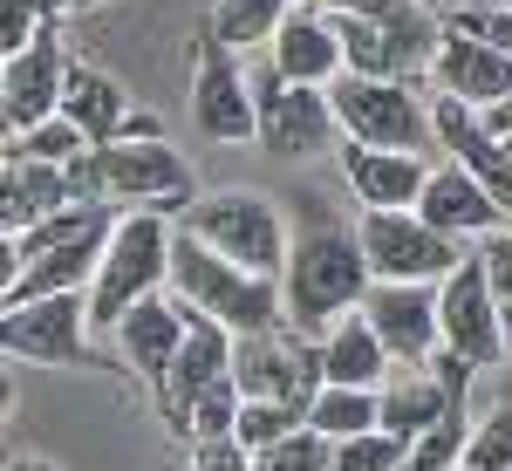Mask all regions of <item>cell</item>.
<instances>
[{"instance_id": "cell-10", "label": "cell", "mask_w": 512, "mask_h": 471, "mask_svg": "<svg viewBox=\"0 0 512 471\" xmlns=\"http://www.w3.org/2000/svg\"><path fill=\"white\" fill-rule=\"evenodd\" d=\"M89 301L82 294H48V301H21L0 321V349L14 362H41V369H89V342H82Z\"/></svg>"}, {"instance_id": "cell-29", "label": "cell", "mask_w": 512, "mask_h": 471, "mask_svg": "<svg viewBox=\"0 0 512 471\" xmlns=\"http://www.w3.org/2000/svg\"><path fill=\"white\" fill-rule=\"evenodd\" d=\"M7 151H21V157H48V164H69V157L96 151V144L82 137V123L69 117V110H55V117H41L28 137H7Z\"/></svg>"}, {"instance_id": "cell-1", "label": "cell", "mask_w": 512, "mask_h": 471, "mask_svg": "<svg viewBox=\"0 0 512 471\" xmlns=\"http://www.w3.org/2000/svg\"><path fill=\"white\" fill-rule=\"evenodd\" d=\"M369 253H362V233L355 226H335L321 219L294 239L287 253V274H280V294H287V328L294 335H328L355 301H369Z\"/></svg>"}, {"instance_id": "cell-18", "label": "cell", "mask_w": 512, "mask_h": 471, "mask_svg": "<svg viewBox=\"0 0 512 471\" xmlns=\"http://www.w3.org/2000/svg\"><path fill=\"white\" fill-rule=\"evenodd\" d=\"M185 335H192V308H185V301H164V294L137 301V308L117 321L123 362H130L144 383H158V390H164V376H171V362H178V349H185Z\"/></svg>"}, {"instance_id": "cell-16", "label": "cell", "mask_w": 512, "mask_h": 471, "mask_svg": "<svg viewBox=\"0 0 512 471\" xmlns=\"http://www.w3.org/2000/svg\"><path fill=\"white\" fill-rule=\"evenodd\" d=\"M233 328H219V321H205V314H192V335H185V349H178V362H171V376H164V417H171V431L185 437V424H192V403L212 383H226L233 376Z\"/></svg>"}, {"instance_id": "cell-8", "label": "cell", "mask_w": 512, "mask_h": 471, "mask_svg": "<svg viewBox=\"0 0 512 471\" xmlns=\"http://www.w3.org/2000/svg\"><path fill=\"white\" fill-rule=\"evenodd\" d=\"M233 376L246 403H315L321 396V349H308V335L294 342V328H267V335H239L233 342Z\"/></svg>"}, {"instance_id": "cell-26", "label": "cell", "mask_w": 512, "mask_h": 471, "mask_svg": "<svg viewBox=\"0 0 512 471\" xmlns=\"http://www.w3.org/2000/svg\"><path fill=\"white\" fill-rule=\"evenodd\" d=\"M308 424L321 437H362V431H383V390H349V383H321V396L308 403Z\"/></svg>"}, {"instance_id": "cell-22", "label": "cell", "mask_w": 512, "mask_h": 471, "mask_svg": "<svg viewBox=\"0 0 512 471\" xmlns=\"http://www.w3.org/2000/svg\"><path fill=\"white\" fill-rule=\"evenodd\" d=\"M62 205H76V198H69V164L7 151V205H0V226H7V233H28V226H41V219L62 212Z\"/></svg>"}, {"instance_id": "cell-20", "label": "cell", "mask_w": 512, "mask_h": 471, "mask_svg": "<svg viewBox=\"0 0 512 471\" xmlns=\"http://www.w3.org/2000/svg\"><path fill=\"white\" fill-rule=\"evenodd\" d=\"M103 239H110V233H103ZM103 239H69V246L28 253V260L7 274V308H21V301H48V294H82V280H96Z\"/></svg>"}, {"instance_id": "cell-39", "label": "cell", "mask_w": 512, "mask_h": 471, "mask_svg": "<svg viewBox=\"0 0 512 471\" xmlns=\"http://www.w3.org/2000/svg\"><path fill=\"white\" fill-rule=\"evenodd\" d=\"M437 7H451V14H465V7H512V0H437Z\"/></svg>"}, {"instance_id": "cell-41", "label": "cell", "mask_w": 512, "mask_h": 471, "mask_svg": "<svg viewBox=\"0 0 512 471\" xmlns=\"http://www.w3.org/2000/svg\"><path fill=\"white\" fill-rule=\"evenodd\" d=\"M499 144H506V157H512V137H499Z\"/></svg>"}, {"instance_id": "cell-28", "label": "cell", "mask_w": 512, "mask_h": 471, "mask_svg": "<svg viewBox=\"0 0 512 471\" xmlns=\"http://www.w3.org/2000/svg\"><path fill=\"white\" fill-rule=\"evenodd\" d=\"M253 471H335V437H321L315 424L287 431L280 444L253 451Z\"/></svg>"}, {"instance_id": "cell-44", "label": "cell", "mask_w": 512, "mask_h": 471, "mask_svg": "<svg viewBox=\"0 0 512 471\" xmlns=\"http://www.w3.org/2000/svg\"><path fill=\"white\" fill-rule=\"evenodd\" d=\"M403 471H410V465H403Z\"/></svg>"}, {"instance_id": "cell-32", "label": "cell", "mask_w": 512, "mask_h": 471, "mask_svg": "<svg viewBox=\"0 0 512 471\" xmlns=\"http://www.w3.org/2000/svg\"><path fill=\"white\" fill-rule=\"evenodd\" d=\"M301 417H308L301 403H246L233 437L246 444V451H267V444H280L287 431H301Z\"/></svg>"}, {"instance_id": "cell-14", "label": "cell", "mask_w": 512, "mask_h": 471, "mask_svg": "<svg viewBox=\"0 0 512 471\" xmlns=\"http://www.w3.org/2000/svg\"><path fill=\"white\" fill-rule=\"evenodd\" d=\"M69 96V69H62V48L41 28L35 48L7 55V76H0V117H7V137H28L41 117H55Z\"/></svg>"}, {"instance_id": "cell-23", "label": "cell", "mask_w": 512, "mask_h": 471, "mask_svg": "<svg viewBox=\"0 0 512 471\" xmlns=\"http://www.w3.org/2000/svg\"><path fill=\"white\" fill-rule=\"evenodd\" d=\"M342 35H335V21H315V14H287L274 35V69L287 82H335L342 76Z\"/></svg>"}, {"instance_id": "cell-24", "label": "cell", "mask_w": 512, "mask_h": 471, "mask_svg": "<svg viewBox=\"0 0 512 471\" xmlns=\"http://www.w3.org/2000/svg\"><path fill=\"white\" fill-rule=\"evenodd\" d=\"M465 403V390H451L444 376H424V369H410V376H396L383 383V431H396L403 444L410 437H424L437 417H451Z\"/></svg>"}, {"instance_id": "cell-21", "label": "cell", "mask_w": 512, "mask_h": 471, "mask_svg": "<svg viewBox=\"0 0 512 471\" xmlns=\"http://www.w3.org/2000/svg\"><path fill=\"white\" fill-rule=\"evenodd\" d=\"M396 355L383 349V335L369 328V314H342L328 335H321V376L328 383H349V390H383L390 383Z\"/></svg>"}, {"instance_id": "cell-3", "label": "cell", "mask_w": 512, "mask_h": 471, "mask_svg": "<svg viewBox=\"0 0 512 471\" xmlns=\"http://www.w3.org/2000/svg\"><path fill=\"white\" fill-rule=\"evenodd\" d=\"M164 280H171V226H164V212L144 205L137 219H117L110 239H103V260H96V280H89V321L117 328Z\"/></svg>"}, {"instance_id": "cell-13", "label": "cell", "mask_w": 512, "mask_h": 471, "mask_svg": "<svg viewBox=\"0 0 512 471\" xmlns=\"http://www.w3.org/2000/svg\"><path fill=\"white\" fill-rule=\"evenodd\" d=\"M192 123L212 144H246V137H260V96L246 89V76L233 69V48H219V41H205V62H198Z\"/></svg>"}, {"instance_id": "cell-35", "label": "cell", "mask_w": 512, "mask_h": 471, "mask_svg": "<svg viewBox=\"0 0 512 471\" xmlns=\"http://www.w3.org/2000/svg\"><path fill=\"white\" fill-rule=\"evenodd\" d=\"M478 260L492 274V294H499V314H506V335H512V233H485Z\"/></svg>"}, {"instance_id": "cell-43", "label": "cell", "mask_w": 512, "mask_h": 471, "mask_svg": "<svg viewBox=\"0 0 512 471\" xmlns=\"http://www.w3.org/2000/svg\"><path fill=\"white\" fill-rule=\"evenodd\" d=\"M458 471H472V465H458Z\"/></svg>"}, {"instance_id": "cell-11", "label": "cell", "mask_w": 512, "mask_h": 471, "mask_svg": "<svg viewBox=\"0 0 512 471\" xmlns=\"http://www.w3.org/2000/svg\"><path fill=\"white\" fill-rule=\"evenodd\" d=\"M437 314H444V349H458L472 369H492L506 355V314L478 253L451 280H437Z\"/></svg>"}, {"instance_id": "cell-27", "label": "cell", "mask_w": 512, "mask_h": 471, "mask_svg": "<svg viewBox=\"0 0 512 471\" xmlns=\"http://www.w3.org/2000/svg\"><path fill=\"white\" fill-rule=\"evenodd\" d=\"M280 21H287V0H219L212 21H205V41H219V48H253V41H274Z\"/></svg>"}, {"instance_id": "cell-2", "label": "cell", "mask_w": 512, "mask_h": 471, "mask_svg": "<svg viewBox=\"0 0 512 471\" xmlns=\"http://www.w3.org/2000/svg\"><path fill=\"white\" fill-rule=\"evenodd\" d=\"M171 294H178L192 314L233 328V335L287 328V294L274 287V274H246V267L226 260L219 246H205L192 226L171 233Z\"/></svg>"}, {"instance_id": "cell-5", "label": "cell", "mask_w": 512, "mask_h": 471, "mask_svg": "<svg viewBox=\"0 0 512 471\" xmlns=\"http://www.w3.org/2000/svg\"><path fill=\"white\" fill-rule=\"evenodd\" d=\"M335 96V117L349 130V144H376V151H424L437 137V117L410 96V82L396 76H335L328 82Z\"/></svg>"}, {"instance_id": "cell-42", "label": "cell", "mask_w": 512, "mask_h": 471, "mask_svg": "<svg viewBox=\"0 0 512 471\" xmlns=\"http://www.w3.org/2000/svg\"><path fill=\"white\" fill-rule=\"evenodd\" d=\"M62 7H82V0H62Z\"/></svg>"}, {"instance_id": "cell-31", "label": "cell", "mask_w": 512, "mask_h": 471, "mask_svg": "<svg viewBox=\"0 0 512 471\" xmlns=\"http://www.w3.org/2000/svg\"><path fill=\"white\" fill-rule=\"evenodd\" d=\"M410 465V444L396 431H362L335 444V471H403Z\"/></svg>"}, {"instance_id": "cell-25", "label": "cell", "mask_w": 512, "mask_h": 471, "mask_svg": "<svg viewBox=\"0 0 512 471\" xmlns=\"http://www.w3.org/2000/svg\"><path fill=\"white\" fill-rule=\"evenodd\" d=\"M62 110L82 123L89 144H117L123 123H130V103H123V89L103 76V69H69V96H62Z\"/></svg>"}, {"instance_id": "cell-30", "label": "cell", "mask_w": 512, "mask_h": 471, "mask_svg": "<svg viewBox=\"0 0 512 471\" xmlns=\"http://www.w3.org/2000/svg\"><path fill=\"white\" fill-rule=\"evenodd\" d=\"M465 403L451 410V417H437L424 437H410V471H458L465 465Z\"/></svg>"}, {"instance_id": "cell-12", "label": "cell", "mask_w": 512, "mask_h": 471, "mask_svg": "<svg viewBox=\"0 0 512 471\" xmlns=\"http://www.w3.org/2000/svg\"><path fill=\"white\" fill-rule=\"evenodd\" d=\"M369 328L383 335V349L403 362V369H417V362H431V349L444 342V314H437V294L431 280H376L369 287Z\"/></svg>"}, {"instance_id": "cell-17", "label": "cell", "mask_w": 512, "mask_h": 471, "mask_svg": "<svg viewBox=\"0 0 512 471\" xmlns=\"http://www.w3.org/2000/svg\"><path fill=\"white\" fill-rule=\"evenodd\" d=\"M431 69H437V82H444V96H458V103H472V110H499L512 96V55L492 48V41H478L472 28H451Z\"/></svg>"}, {"instance_id": "cell-36", "label": "cell", "mask_w": 512, "mask_h": 471, "mask_svg": "<svg viewBox=\"0 0 512 471\" xmlns=\"http://www.w3.org/2000/svg\"><path fill=\"white\" fill-rule=\"evenodd\" d=\"M458 28H472L478 41H492V48H506V55H512V7H465Z\"/></svg>"}, {"instance_id": "cell-15", "label": "cell", "mask_w": 512, "mask_h": 471, "mask_svg": "<svg viewBox=\"0 0 512 471\" xmlns=\"http://www.w3.org/2000/svg\"><path fill=\"white\" fill-rule=\"evenodd\" d=\"M417 212L431 219L437 233H451V239H485V233H499V219H506L499 192H492V185L478 178L465 157L437 164L431 185H424V198H417Z\"/></svg>"}, {"instance_id": "cell-40", "label": "cell", "mask_w": 512, "mask_h": 471, "mask_svg": "<svg viewBox=\"0 0 512 471\" xmlns=\"http://www.w3.org/2000/svg\"><path fill=\"white\" fill-rule=\"evenodd\" d=\"M7 471H55V465H48V458H14Z\"/></svg>"}, {"instance_id": "cell-33", "label": "cell", "mask_w": 512, "mask_h": 471, "mask_svg": "<svg viewBox=\"0 0 512 471\" xmlns=\"http://www.w3.org/2000/svg\"><path fill=\"white\" fill-rule=\"evenodd\" d=\"M465 465L472 471H512V410H492L465 444Z\"/></svg>"}, {"instance_id": "cell-19", "label": "cell", "mask_w": 512, "mask_h": 471, "mask_svg": "<svg viewBox=\"0 0 512 471\" xmlns=\"http://www.w3.org/2000/svg\"><path fill=\"white\" fill-rule=\"evenodd\" d=\"M342 178L355 185L362 205H376V212H410L424 185H431V164L417 151H376V144H349L342 151Z\"/></svg>"}, {"instance_id": "cell-34", "label": "cell", "mask_w": 512, "mask_h": 471, "mask_svg": "<svg viewBox=\"0 0 512 471\" xmlns=\"http://www.w3.org/2000/svg\"><path fill=\"white\" fill-rule=\"evenodd\" d=\"M41 35V0H0V55H21Z\"/></svg>"}, {"instance_id": "cell-9", "label": "cell", "mask_w": 512, "mask_h": 471, "mask_svg": "<svg viewBox=\"0 0 512 471\" xmlns=\"http://www.w3.org/2000/svg\"><path fill=\"white\" fill-rule=\"evenodd\" d=\"M253 96H260V144H267V157H315L342 130L335 96L315 89V82H287L280 69H260Z\"/></svg>"}, {"instance_id": "cell-6", "label": "cell", "mask_w": 512, "mask_h": 471, "mask_svg": "<svg viewBox=\"0 0 512 471\" xmlns=\"http://www.w3.org/2000/svg\"><path fill=\"white\" fill-rule=\"evenodd\" d=\"M355 233H362V253H369V274L376 280H451L472 253H465V239L437 233L431 219L410 205V212H362L355 219Z\"/></svg>"}, {"instance_id": "cell-37", "label": "cell", "mask_w": 512, "mask_h": 471, "mask_svg": "<svg viewBox=\"0 0 512 471\" xmlns=\"http://www.w3.org/2000/svg\"><path fill=\"white\" fill-rule=\"evenodd\" d=\"M192 471H253V465H246V444L239 437H205Z\"/></svg>"}, {"instance_id": "cell-7", "label": "cell", "mask_w": 512, "mask_h": 471, "mask_svg": "<svg viewBox=\"0 0 512 471\" xmlns=\"http://www.w3.org/2000/svg\"><path fill=\"white\" fill-rule=\"evenodd\" d=\"M96 178L110 205H151V212H178L192 198V164L171 151L164 137H117L96 144Z\"/></svg>"}, {"instance_id": "cell-38", "label": "cell", "mask_w": 512, "mask_h": 471, "mask_svg": "<svg viewBox=\"0 0 512 471\" xmlns=\"http://www.w3.org/2000/svg\"><path fill=\"white\" fill-rule=\"evenodd\" d=\"M485 123H492V137H512V96L499 103V110H485Z\"/></svg>"}, {"instance_id": "cell-4", "label": "cell", "mask_w": 512, "mask_h": 471, "mask_svg": "<svg viewBox=\"0 0 512 471\" xmlns=\"http://www.w3.org/2000/svg\"><path fill=\"white\" fill-rule=\"evenodd\" d=\"M185 226H192L205 246H219L226 260H239L246 274H287V226H280V205L267 192H212L198 198L192 212H185Z\"/></svg>"}]
</instances>
